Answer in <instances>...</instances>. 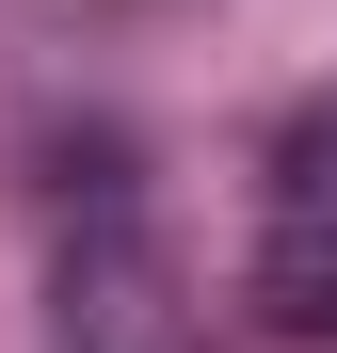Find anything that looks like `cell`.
I'll use <instances>...</instances> for the list:
<instances>
[{
  "instance_id": "1",
  "label": "cell",
  "mask_w": 337,
  "mask_h": 353,
  "mask_svg": "<svg viewBox=\"0 0 337 353\" xmlns=\"http://www.w3.org/2000/svg\"><path fill=\"white\" fill-rule=\"evenodd\" d=\"M48 353H209V305H193L177 241L129 225L112 193L48 241Z\"/></svg>"
},
{
  "instance_id": "3",
  "label": "cell",
  "mask_w": 337,
  "mask_h": 353,
  "mask_svg": "<svg viewBox=\"0 0 337 353\" xmlns=\"http://www.w3.org/2000/svg\"><path fill=\"white\" fill-rule=\"evenodd\" d=\"M257 176H273V209H337V81L257 129Z\"/></svg>"
},
{
  "instance_id": "2",
  "label": "cell",
  "mask_w": 337,
  "mask_h": 353,
  "mask_svg": "<svg viewBox=\"0 0 337 353\" xmlns=\"http://www.w3.org/2000/svg\"><path fill=\"white\" fill-rule=\"evenodd\" d=\"M257 321H273V337H337V209H273V241H257Z\"/></svg>"
}]
</instances>
